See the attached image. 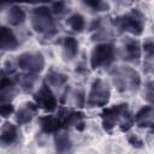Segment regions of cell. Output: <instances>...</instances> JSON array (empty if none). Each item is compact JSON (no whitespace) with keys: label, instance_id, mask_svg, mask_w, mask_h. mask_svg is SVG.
Here are the masks:
<instances>
[{"label":"cell","instance_id":"obj_1","mask_svg":"<svg viewBox=\"0 0 154 154\" xmlns=\"http://www.w3.org/2000/svg\"><path fill=\"white\" fill-rule=\"evenodd\" d=\"M100 117L102 129L106 132H112L116 126H118L122 132H129V130L135 125L134 113L130 111L126 102H120L109 107H105L101 111Z\"/></svg>","mask_w":154,"mask_h":154},{"label":"cell","instance_id":"obj_2","mask_svg":"<svg viewBox=\"0 0 154 154\" xmlns=\"http://www.w3.org/2000/svg\"><path fill=\"white\" fill-rule=\"evenodd\" d=\"M30 24L36 34L42 36L46 40L53 38L59 29L49 6L38 5L31 8L30 11Z\"/></svg>","mask_w":154,"mask_h":154},{"label":"cell","instance_id":"obj_3","mask_svg":"<svg viewBox=\"0 0 154 154\" xmlns=\"http://www.w3.org/2000/svg\"><path fill=\"white\" fill-rule=\"evenodd\" d=\"M113 85L119 93H135L141 87V76L136 69L129 65L113 66L109 70Z\"/></svg>","mask_w":154,"mask_h":154},{"label":"cell","instance_id":"obj_4","mask_svg":"<svg viewBox=\"0 0 154 154\" xmlns=\"http://www.w3.org/2000/svg\"><path fill=\"white\" fill-rule=\"evenodd\" d=\"M112 25L119 32H129L134 36H141L144 31L146 16L138 8H131L111 20Z\"/></svg>","mask_w":154,"mask_h":154},{"label":"cell","instance_id":"obj_5","mask_svg":"<svg viewBox=\"0 0 154 154\" xmlns=\"http://www.w3.org/2000/svg\"><path fill=\"white\" fill-rule=\"evenodd\" d=\"M117 58V48L112 42L103 41L94 46L89 57V66L91 70L111 67Z\"/></svg>","mask_w":154,"mask_h":154},{"label":"cell","instance_id":"obj_6","mask_svg":"<svg viewBox=\"0 0 154 154\" xmlns=\"http://www.w3.org/2000/svg\"><path fill=\"white\" fill-rule=\"evenodd\" d=\"M109 99H111L109 84L100 77L94 78L90 83L89 91L85 95V106L88 108L106 107Z\"/></svg>","mask_w":154,"mask_h":154},{"label":"cell","instance_id":"obj_7","mask_svg":"<svg viewBox=\"0 0 154 154\" xmlns=\"http://www.w3.org/2000/svg\"><path fill=\"white\" fill-rule=\"evenodd\" d=\"M46 66L45 55L38 52H24L16 58V67L22 70L24 73L40 75Z\"/></svg>","mask_w":154,"mask_h":154},{"label":"cell","instance_id":"obj_8","mask_svg":"<svg viewBox=\"0 0 154 154\" xmlns=\"http://www.w3.org/2000/svg\"><path fill=\"white\" fill-rule=\"evenodd\" d=\"M19 93V85L17 81V72L14 69L0 70V101L12 102V100Z\"/></svg>","mask_w":154,"mask_h":154},{"label":"cell","instance_id":"obj_9","mask_svg":"<svg viewBox=\"0 0 154 154\" xmlns=\"http://www.w3.org/2000/svg\"><path fill=\"white\" fill-rule=\"evenodd\" d=\"M32 101L36 103L38 109H43L48 113H53L58 108V99L53 89L43 81L37 90L32 95Z\"/></svg>","mask_w":154,"mask_h":154},{"label":"cell","instance_id":"obj_10","mask_svg":"<svg viewBox=\"0 0 154 154\" xmlns=\"http://www.w3.org/2000/svg\"><path fill=\"white\" fill-rule=\"evenodd\" d=\"M120 57L124 61L138 65L141 63V59H142L141 42L137 38L126 37L124 40L122 49H120Z\"/></svg>","mask_w":154,"mask_h":154},{"label":"cell","instance_id":"obj_11","mask_svg":"<svg viewBox=\"0 0 154 154\" xmlns=\"http://www.w3.org/2000/svg\"><path fill=\"white\" fill-rule=\"evenodd\" d=\"M38 107L34 101H26L19 106L17 111H14V120L17 125H26L32 122V119L37 116Z\"/></svg>","mask_w":154,"mask_h":154},{"label":"cell","instance_id":"obj_12","mask_svg":"<svg viewBox=\"0 0 154 154\" xmlns=\"http://www.w3.org/2000/svg\"><path fill=\"white\" fill-rule=\"evenodd\" d=\"M19 47V40L14 31L7 26L0 24V52H12Z\"/></svg>","mask_w":154,"mask_h":154},{"label":"cell","instance_id":"obj_13","mask_svg":"<svg viewBox=\"0 0 154 154\" xmlns=\"http://www.w3.org/2000/svg\"><path fill=\"white\" fill-rule=\"evenodd\" d=\"M38 125L43 134L54 135L60 130H65L63 122L58 114H46L38 118Z\"/></svg>","mask_w":154,"mask_h":154},{"label":"cell","instance_id":"obj_14","mask_svg":"<svg viewBox=\"0 0 154 154\" xmlns=\"http://www.w3.org/2000/svg\"><path fill=\"white\" fill-rule=\"evenodd\" d=\"M19 140L17 125L11 122H5L0 128V147H11Z\"/></svg>","mask_w":154,"mask_h":154},{"label":"cell","instance_id":"obj_15","mask_svg":"<svg viewBox=\"0 0 154 154\" xmlns=\"http://www.w3.org/2000/svg\"><path fill=\"white\" fill-rule=\"evenodd\" d=\"M134 123L138 128L143 129H153L154 124V108L153 105H144L142 106L135 114H134Z\"/></svg>","mask_w":154,"mask_h":154},{"label":"cell","instance_id":"obj_16","mask_svg":"<svg viewBox=\"0 0 154 154\" xmlns=\"http://www.w3.org/2000/svg\"><path fill=\"white\" fill-rule=\"evenodd\" d=\"M54 149L57 154H71L73 149V142L66 130H60L54 134Z\"/></svg>","mask_w":154,"mask_h":154},{"label":"cell","instance_id":"obj_17","mask_svg":"<svg viewBox=\"0 0 154 154\" xmlns=\"http://www.w3.org/2000/svg\"><path fill=\"white\" fill-rule=\"evenodd\" d=\"M61 53L65 60H73L78 55L79 51V42L73 36H64L60 41Z\"/></svg>","mask_w":154,"mask_h":154},{"label":"cell","instance_id":"obj_18","mask_svg":"<svg viewBox=\"0 0 154 154\" xmlns=\"http://www.w3.org/2000/svg\"><path fill=\"white\" fill-rule=\"evenodd\" d=\"M43 81H45L52 89H53V88L59 89V88H63V87H65V85L67 84V82H69V76H67L66 73L61 72V71H58V70L51 67V69H48V71L46 72V77H45Z\"/></svg>","mask_w":154,"mask_h":154},{"label":"cell","instance_id":"obj_19","mask_svg":"<svg viewBox=\"0 0 154 154\" xmlns=\"http://www.w3.org/2000/svg\"><path fill=\"white\" fill-rule=\"evenodd\" d=\"M26 20V12L20 5H10L7 10V23L11 26H19Z\"/></svg>","mask_w":154,"mask_h":154},{"label":"cell","instance_id":"obj_20","mask_svg":"<svg viewBox=\"0 0 154 154\" xmlns=\"http://www.w3.org/2000/svg\"><path fill=\"white\" fill-rule=\"evenodd\" d=\"M66 25L73 31V32H83L85 29V18L79 12H73L66 18Z\"/></svg>","mask_w":154,"mask_h":154},{"label":"cell","instance_id":"obj_21","mask_svg":"<svg viewBox=\"0 0 154 154\" xmlns=\"http://www.w3.org/2000/svg\"><path fill=\"white\" fill-rule=\"evenodd\" d=\"M38 79L37 75L31 73H17V81L19 85V90H23L24 93H29L34 89L36 82Z\"/></svg>","mask_w":154,"mask_h":154},{"label":"cell","instance_id":"obj_22","mask_svg":"<svg viewBox=\"0 0 154 154\" xmlns=\"http://www.w3.org/2000/svg\"><path fill=\"white\" fill-rule=\"evenodd\" d=\"M82 4L88 7L91 12H103L109 10V4L106 1H97V0H91V1H82Z\"/></svg>","mask_w":154,"mask_h":154},{"label":"cell","instance_id":"obj_23","mask_svg":"<svg viewBox=\"0 0 154 154\" xmlns=\"http://www.w3.org/2000/svg\"><path fill=\"white\" fill-rule=\"evenodd\" d=\"M52 13L54 17H60V16H64L66 12H67V5L66 2H63V1H59V2H52L51 6H49Z\"/></svg>","mask_w":154,"mask_h":154},{"label":"cell","instance_id":"obj_24","mask_svg":"<svg viewBox=\"0 0 154 154\" xmlns=\"http://www.w3.org/2000/svg\"><path fill=\"white\" fill-rule=\"evenodd\" d=\"M126 141H128V143H129L131 147H134L135 149H142V148H144V141H143L138 135H136V134L129 132V134L126 135Z\"/></svg>","mask_w":154,"mask_h":154},{"label":"cell","instance_id":"obj_25","mask_svg":"<svg viewBox=\"0 0 154 154\" xmlns=\"http://www.w3.org/2000/svg\"><path fill=\"white\" fill-rule=\"evenodd\" d=\"M73 100H75V105L78 108H83L85 107V91L83 88H77L73 93Z\"/></svg>","mask_w":154,"mask_h":154},{"label":"cell","instance_id":"obj_26","mask_svg":"<svg viewBox=\"0 0 154 154\" xmlns=\"http://www.w3.org/2000/svg\"><path fill=\"white\" fill-rule=\"evenodd\" d=\"M14 106L12 102H4L0 101V117L2 118H8L14 113Z\"/></svg>","mask_w":154,"mask_h":154},{"label":"cell","instance_id":"obj_27","mask_svg":"<svg viewBox=\"0 0 154 154\" xmlns=\"http://www.w3.org/2000/svg\"><path fill=\"white\" fill-rule=\"evenodd\" d=\"M153 81L152 79H148L146 83H144V90H143V97L144 100L149 103V105H153Z\"/></svg>","mask_w":154,"mask_h":154},{"label":"cell","instance_id":"obj_28","mask_svg":"<svg viewBox=\"0 0 154 154\" xmlns=\"http://www.w3.org/2000/svg\"><path fill=\"white\" fill-rule=\"evenodd\" d=\"M5 7H10V4L8 2H0V12L2 10H5Z\"/></svg>","mask_w":154,"mask_h":154}]
</instances>
